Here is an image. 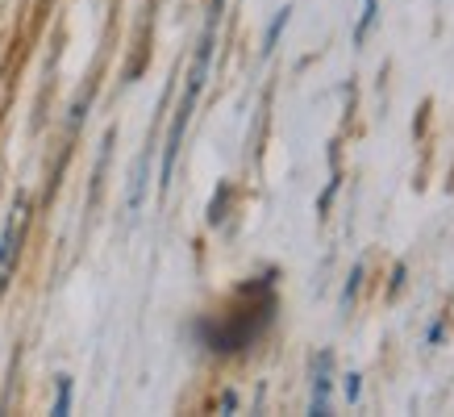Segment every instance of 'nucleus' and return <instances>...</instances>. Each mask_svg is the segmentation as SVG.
Masks as SVG:
<instances>
[{
	"label": "nucleus",
	"mask_w": 454,
	"mask_h": 417,
	"mask_svg": "<svg viewBox=\"0 0 454 417\" xmlns=\"http://www.w3.org/2000/svg\"><path fill=\"white\" fill-rule=\"evenodd\" d=\"M247 301L250 305L234 309L230 318L213 321V326H200L205 334V342L213 350H242L250 347L262 330H267V321H271V309H276V296H271V279H259V284H247Z\"/></svg>",
	"instance_id": "obj_1"
},
{
	"label": "nucleus",
	"mask_w": 454,
	"mask_h": 417,
	"mask_svg": "<svg viewBox=\"0 0 454 417\" xmlns=\"http://www.w3.org/2000/svg\"><path fill=\"white\" fill-rule=\"evenodd\" d=\"M26 217H29V201L17 196L13 213H9V222H4V234H0V292H4L9 276H13L17 250H21V234H26Z\"/></svg>",
	"instance_id": "obj_2"
},
{
	"label": "nucleus",
	"mask_w": 454,
	"mask_h": 417,
	"mask_svg": "<svg viewBox=\"0 0 454 417\" xmlns=\"http://www.w3.org/2000/svg\"><path fill=\"white\" fill-rule=\"evenodd\" d=\"M330 367H333V359H330V350L325 355H317V363H313V401H309V413H330Z\"/></svg>",
	"instance_id": "obj_3"
},
{
	"label": "nucleus",
	"mask_w": 454,
	"mask_h": 417,
	"mask_svg": "<svg viewBox=\"0 0 454 417\" xmlns=\"http://www.w3.org/2000/svg\"><path fill=\"white\" fill-rule=\"evenodd\" d=\"M67 405H71V380H67V375H59V397H55V413L63 417V413H67Z\"/></svg>",
	"instance_id": "obj_4"
},
{
	"label": "nucleus",
	"mask_w": 454,
	"mask_h": 417,
	"mask_svg": "<svg viewBox=\"0 0 454 417\" xmlns=\"http://www.w3.org/2000/svg\"><path fill=\"white\" fill-rule=\"evenodd\" d=\"M342 392H346V401H350V405L358 401V392H363V384H358V375H355V372H350V375L342 380Z\"/></svg>",
	"instance_id": "obj_5"
},
{
	"label": "nucleus",
	"mask_w": 454,
	"mask_h": 417,
	"mask_svg": "<svg viewBox=\"0 0 454 417\" xmlns=\"http://www.w3.org/2000/svg\"><path fill=\"white\" fill-rule=\"evenodd\" d=\"M288 26V9H284V13L276 17V21H271V29H267V51H271V46H276V38H279V29Z\"/></svg>",
	"instance_id": "obj_6"
},
{
	"label": "nucleus",
	"mask_w": 454,
	"mask_h": 417,
	"mask_svg": "<svg viewBox=\"0 0 454 417\" xmlns=\"http://www.w3.org/2000/svg\"><path fill=\"white\" fill-rule=\"evenodd\" d=\"M358 279H363V267H355V271H350V284H346V305H350V296L358 292Z\"/></svg>",
	"instance_id": "obj_7"
},
{
	"label": "nucleus",
	"mask_w": 454,
	"mask_h": 417,
	"mask_svg": "<svg viewBox=\"0 0 454 417\" xmlns=\"http://www.w3.org/2000/svg\"><path fill=\"white\" fill-rule=\"evenodd\" d=\"M404 288V264H396V271H392V292Z\"/></svg>",
	"instance_id": "obj_8"
},
{
	"label": "nucleus",
	"mask_w": 454,
	"mask_h": 417,
	"mask_svg": "<svg viewBox=\"0 0 454 417\" xmlns=\"http://www.w3.org/2000/svg\"><path fill=\"white\" fill-rule=\"evenodd\" d=\"M234 405H238V397H234V392H225V397H221V413H230Z\"/></svg>",
	"instance_id": "obj_9"
}]
</instances>
